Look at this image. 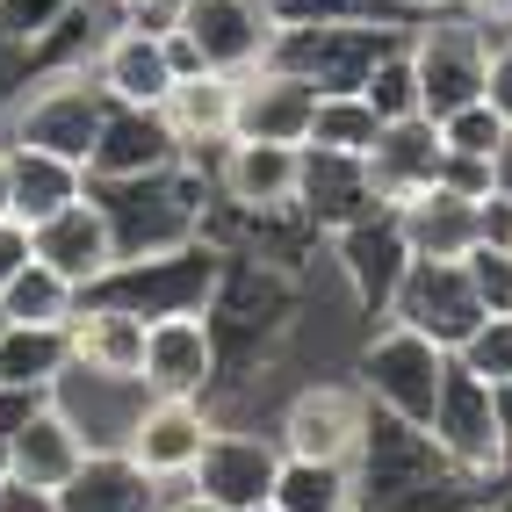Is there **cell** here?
<instances>
[{
    "label": "cell",
    "instance_id": "3957f363",
    "mask_svg": "<svg viewBox=\"0 0 512 512\" xmlns=\"http://www.w3.org/2000/svg\"><path fill=\"white\" fill-rule=\"evenodd\" d=\"M448 368H455L448 347H433L426 332L397 325V318H375V332L361 339V354H354V390L368 397V412L426 426L433 404H440V383H448Z\"/></svg>",
    "mask_w": 512,
    "mask_h": 512
},
{
    "label": "cell",
    "instance_id": "e0dca14e",
    "mask_svg": "<svg viewBox=\"0 0 512 512\" xmlns=\"http://www.w3.org/2000/svg\"><path fill=\"white\" fill-rule=\"evenodd\" d=\"M275 469H282V440H275V433L217 426L188 484L210 498V505H224V512H246V505H267V491H275Z\"/></svg>",
    "mask_w": 512,
    "mask_h": 512
},
{
    "label": "cell",
    "instance_id": "5bb4252c",
    "mask_svg": "<svg viewBox=\"0 0 512 512\" xmlns=\"http://www.w3.org/2000/svg\"><path fill=\"white\" fill-rule=\"evenodd\" d=\"M94 87L123 101V109H166V94L181 80V58H174V37L166 29H145V22H116L94 51Z\"/></svg>",
    "mask_w": 512,
    "mask_h": 512
},
{
    "label": "cell",
    "instance_id": "8d00e7d4",
    "mask_svg": "<svg viewBox=\"0 0 512 512\" xmlns=\"http://www.w3.org/2000/svg\"><path fill=\"white\" fill-rule=\"evenodd\" d=\"M455 361H462L469 375H484L491 390H512V311L476 325V332H469V347H462Z\"/></svg>",
    "mask_w": 512,
    "mask_h": 512
},
{
    "label": "cell",
    "instance_id": "f1b7e54d",
    "mask_svg": "<svg viewBox=\"0 0 512 512\" xmlns=\"http://www.w3.org/2000/svg\"><path fill=\"white\" fill-rule=\"evenodd\" d=\"M80 455H87V440L73 433V419L58 412V404H44L37 419H29L8 448H0V462H8V476L15 484H37V491H58L65 476L80 469Z\"/></svg>",
    "mask_w": 512,
    "mask_h": 512
},
{
    "label": "cell",
    "instance_id": "8992f818",
    "mask_svg": "<svg viewBox=\"0 0 512 512\" xmlns=\"http://www.w3.org/2000/svg\"><path fill=\"white\" fill-rule=\"evenodd\" d=\"M404 51H412V73H419V116H455L469 101H484V73H491V29L448 8V15H426L404 29Z\"/></svg>",
    "mask_w": 512,
    "mask_h": 512
},
{
    "label": "cell",
    "instance_id": "7c38bea8",
    "mask_svg": "<svg viewBox=\"0 0 512 512\" xmlns=\"http://www.w3.org/2000/svg\"><path fill=\"white\" fill-rule=\"evenodd\" d=\"M145 397H217V332L210 311H166L145 318Z\"/></svg>",
    "mask_w": 512,
    "mask_h": 512
},
{
    "label": "cell",
    "instance_id": "e575fe53",
    "mask_svg": "<svg viewBox=\"0 0 512 512\" xmlns=\"http://www.w3.org/2000/svg\"><path fill=\"white\" fill-rule=\"evenodd\" d=\"M80 0H0V44L22 51V58H37L65 22H73Z\"/></svg>",
    "mask_w": 512,
    "mask_h": 512
},
{
    "label": "cell",
    "instance_id": "5b68a950",
    "mask_svg": "<svg viewBox=\"0 0 512 512\" xmlns=\"http://www.w3.org/2000/svg\"><path fill=\"white\" fill-rule=\"evenodd\" d=\"M166 37H174V58L181 73H260L267 51H275L282 22L267 0H181L174 22H166Z\"/></svg>",
    "mask_w": 512,
    "mask_h": 512
},
{
    "label": "cell",
    "instance_id": "4dcf8cb0",
    "mask_svg": "<svg viewBox=\"0 0 512 512\" xmlns=\"http://www.w3.org/2000/svg\"><path fill=\"white\" fill-rule=\"evenodd\" d=\"M267 505H275V512H354V469H347V462H303V455H282Z\"/></svg>",
    "mask_w": 512,
    "mask_h": 512
},
{
    "label": "cell",
    "instance_id": "f6af8a7d",
    "mask_svg": "<svg viewBox=\"0 0 512 512\" xmlns=\"http://www.w3.org/2000/svg\"><path fill=\"white\" fill-rule=\"evenodd\" d=\"M462 15H476L484 29H512V0H462Z\"/></svg>",
    "mask_w": 512,
    "mask_h": 512
},
{
    "label": "cell",
    "instance_id": "277c9868",
    "mask_svg": "<svg viewBox=\"0 0 512 512\" xmlns=\"http://www.w3.org/2000/svg\"><path fill=\"white\" fill-rule=\"evenodd\" d=\"M101 116H109V94L94 87L87 65H73V73H37L22 87V101L0 116V145L58 152V159L87 166V152L101 138Z\"/></svg>",
    "mask_w": 512,
    "mask_h": 512
},
{
    "label": "cell",
    "instance_id": "b9f144b4",
    "mask_svg": "<svg viewBox=\"0 0 512 512\" xmlns=\"http://www.w3.org/2000/svg\"><path fill=\"white\" fill-rule=\"evenodd\" d=\"M109 8H116L123 22H145V29H166V22H174V8H181V0H109Z\"/></svg>",
    "mask_w": 512,
    "mask_h": 512
},
{
    "label": "cell",
    "instance_id": "f5cc1de1",
    "mask_svg": "<svg viewBox=\"0 0 512 512\" xmlns=\"http://www.w3.org/2000/svg\"><path fill=\"white\" fill-rule=\"evenodd\" d=\"M354 512H361V505H354Z\"/></svg>",
    "mask_w": 512,
    "mask_h": 512
},
{
    "label": "cell",
    "instance_id": "83f0119b",
    "mask_svg": "<svg viewBox=\"0 0 512 512\" xmlns=\"http://www.w3.org/2000/svg\"><path fill=\"white\" fill-rule=\"evenodd\" d=\"M87 195V166L58 159V152H29V145H8V217H22L37 231L44 217H58L65 202Z\"/></svg>",
    "mask_w": 512,
    "mask_h": 512
},
{
    "label": "cell",
    "instance_id": "f907efd6",
    "mask_svg": "<svg viewBox=\"0 0 512 512\" xmlns=\"http://www.w3.org/2000/svg\"><path fill=\"white\" fill-rule=\"evenodd\" d=\"M246 512H275V505H246Z\"/></svg>",
    "mask_w": 512,
    "mask_h": 512
},
{
    "label": "cell",
    "instance_id": "8fae6325",
    "mask_svg": "<svg viewBox=\"0 0 512 512\" xmlns=\"http://www.w3.org/2000/svg\"><path fill=\"white\" fill-rule=\"evenodd\" d=\"M390 318L426 332L433 347L462 354L469 332L484 325V303H476L462 260H412V267H404V282H397V296H390Z\"/></svg>",
    "mask_w": 512,
    "mask_h": 512
},
{
    "label": "cell",
    "instance_id": "d6a6232c",
    "mask_svg": "<svg viewBox=\"0 0 512 512\" xmlns=\"http://www.w3.org/2000/svg\"><path fill=\"white\" fill-rule=\"evenodd\" d=\"M73 311H80V289L44 260H29L22 275L0 289V325H73Z\"/></svg>",
    "mask_w": 512,
    "mask_h": 512
},
{
    "label": "cell",
    "instance_id": "9c48e42d",
    "mask_svg": "<svg viewBox=\"0 0 512 512\" xmlns=\"http://www.w3.org/2000/svg\"><path fill=\"white\" fill-rule=\"evenodd\" d=\"M217 267L224 253L210 238L195 246H174V253H145V260H116L87 296L94 303H116V311H138V318H166V311H202L217 289Z\"/></svg>",
    "mask_w": 512,
    "mask_h": 512
},
{
    "label": "cell",
    "instance_id": "816d5d0a",
    "mask_svg": "<svg viewBox=\"0 0 512 512\" xmlns=\"http://www.w3.org/2000/svg\"><path fill=\"white\" fill-rule=\"evenodd\" d=\"M491 512H512V498H505V505H491Z\"/></svg>",
    "mask_w": 512,
    "mask_h": 512
},
{
    "label": "cell",
    "instance_id": "f546056e",
    "mask_svg": "<svg viewBox=\"0 0 512 512\" xmlns=\"http://www.w3.org/2000/svg\"><path fill=\"white\" fill-rule=\"evenodd\" d=\"M65 368H73V339H65V325H0V383L51 390Z\"/></svg>",
    "mask_w": 512,
    "mask_h": 512
},
{
    "label": "cell",
    "instance_id": "7bdbcfd3",
    "mask_svg": "<svg viewBox=\"0 0 512 512\" xmlns=\"http://www.w3.org/2000/svg\"><path fill=\"white\" fill-rule=\"evenodd\" d=\"M0 512H58V491H37V484H15V476H8Z\"/></svg>",
    "mask_w": 512,
    "mask_h": 512
},
{
    "label": "cell",
    "instance_id": "ffe728a7",
    "mask_svg": "<svg viewBox=\"0 0 512 512\" xmlns=\"http://www.w3.org/2000/svg\"><path fill=\"white\" fill-rule=\"evenodd\" d=\"M29 238H37V260H44V267H58V275L73 282L80 296H87V289L116 267V231H109V217H101V202H94V195L65 202V210H58V217H44Z\"/></svg>",
    "mask_w": 512,
    "mask_h": 512
},
{
    "label": "cell",
    "instance_id": "d4e9b609",
    "mask_svg": "<svg viewBox=\"0 0 512 512\" xmlns=\"http://www.w3.org/2000/svg\"><path fill=\"white\" fill-rule=\"evenodd\" d=\"M58 512H159V484L123 448H94L58 484Z\"/></svg>",
    "mask_w": 512,
    "mask_h": 512
},
{
    "label": "cell",
    "instance_id": "7402d4cb",
    "mask_svg": "<svg viewBox=\"0 0 512 512\" xmlns=\"http://www.w3.org/2000/svg\"><path fill=\"white\" fill-rule=\"evenodd\" d=\"M166 123H174V138H181V159H210L231 145V130H238V73H181L174 94H166ZM217 166V159H210Z\"/></svg>",
    "mask_w": 512,
    "mask_h": 512
},
{
    "label": "cell",
    "instance_id": "681fc988",
    "mask_svg": "<svg viewBox=\"0 0 512 512\" xmlns=\"http://www.w3.org/2000/svg\"><path fill=\"white\" fill-rule=\"evenodd\" d=\"M0 491H8V462H0Z\"/></svg>",
    "mask_w": 512,
    "mask_h": 512
},
{
    "label": "cell",
    "instance_id": "bcb514c9",
    "mask_svg": "<svg viewBox=\"0 0 512 512\" xmlns=\"http://www.w3.org/2000/svg\"><path fill=\"white\" fill-rule=\"evenodd\" d=\"M390 8H397L404 22H426V15H448V8H462V0H390Z\"/></svg>",
    "mask_w": 512,
    "mask_h": 512
},
{
    "label": "cell",
    "instance_id": "ee69618b",
    "mask_svg": "<svg viewBox=\"0 0 512 512\" xmlns=\"http://www.w3.org/2000/svg\"><path fill=\"white\" fill-rule=\"evenodd\" d=\"M159 512H224V505H210L195 484H159Z\"/></svg>",
    "mask_w": 512,
    "mask_h": 512
},
{
    "label": "cell",
    "instance_id": "52a82bcc",
    "mask_svg": "<svg viewBox=\"0 0 512 512\" xmlns=\"http://www.w3.org/2000/svg\"><path fill=\"white\" fill-rule=\"evenodd\" d=\"M404 29H412V22H282L267 65L311 80L318 94H361L368 65L383 58L390 44H404Z\"/></svg>",
    "mask_w": 512,
    "mask_h": 512
},
{
    "label": "cell",
    "instance_id": "2e32d148",
    "mask_svg": "<svg viewBox=\"0 0 512 512\" xmlns=\"http://www.w3.org/2000/svg\"><path fill=\"white\" fill-rule=\"evenodd\" d=\"M332 267H339V282H347L361 318H390V296L404 282V267H412V246H404L390 210H375L347 231H332Z\"/></svg>",
    "mask_w": 512,
    "mask_h": 512
},
{
    "label": "cell",
    "instance_id": "9a60e30c",
    "mask_svg": "<svg viewBox=\"0 0 512 512\" xmlns=\"http://www.w3.org/2000/svg\"><path fill=\"white\" fill-rule=\"evenodd\" d=\"M210 433H217V412L202 397H145V412H138V426H130L123 455L138 462L152 484H188L202 448H210Z\"/></svg>",
    "mask_w": 512,
    "mask_h": 512
},
{
    "label": "cell",
    "instance_id": "484cf974",
    "mask_svg": "<svg viewBox=\"0 0 512 512\" xmlns=\"http://www.w3.org/2000/svg\"><path fill=\"white\" fill-rule=\"evenodd\" d=\"M390 217L404 231V246H412V260H462L476 246V202L455 195V188H419V195H404L390 202Z\"/></svg>",
    "mask_w": 512,
    "mask_h": 512
},
{
    "label": "cell",
    "instance_id": "30bf717a",
    "mask_svg": "<svg viewBox=\"0 0 512 512\" xmlns=\"http://www.w3.org/2000/svg\"><path fill=\"white\" fill-rule=\"evenodd\" d=\"M361 433H368V397L354 383H303V390H289L282 419H275L282 455H303V462H347L354 469Z\"/></svg>",
    "mask_w": 512,
    "mask_h": 512
},
{
    "label": "cell",
    "instance_id": "7a4b0ae2",
    "mask_svg": "<svg viewBox=\"0 0 512 512\" xmlns=\"http://www.w3.org/2000/svg\"><path fill=\"white\" fill-rule=\"evenodd\" d=\"M87 195L101 202V217L116 231V260H145V253L195 246L202 224H210L217 181H210V166L174 159V166L138 174V181H87Z\"/></svg>",
    "mask_w": 512,
    "mask_h": 512
},
{
    "label": "cell",
    "instance_id": "4fadbf2b",
    "mask_svg": "<svg viewBox=\"0 0 512 512\" xmlns=\"http://www.w3.org/2000/svg\"><path fill=\"white\" fill-rule=\"evenodd\" d=\"M217 202L231 217H296V181H303V145H253L231 138L210 166Z\"/></svg>",
    "mask_w": 512,
    "mask_h": 512
},
{
    "label": "cell",
    "instance_id": "d590c367",
    "mask_svg": "<svg viewBox=\"0 0 512 512\" xmlns=\"http://www.w3.org/2000/svg\"><path fill=\"white\" fill-rule=\"evenodd\" d=\"M505 145H512V130L491 101H469V109L440 116V152H455V159H498Z\"/></svg>",
    "mask_w": 512,
    "mask_h": 512
},
{
    "label": "cell",
    "instance_id": "836d02e7",
    "mask_svg": "<svg viewBox=\"0 0 512 512\" xmlns=\"http://www.w3.org/2000/svg\"><path fill=\"white\" fill-rule=\"evenodd\" d=\"M361 101L383 123H404V116H419V73H412V51L390 44L383 58L368 65V80H361Z\"/></svg>",
    "mask_w": 512,
    "mask_h": 512
},
{
    "label": "cell",
    "instance_id": "ba28073f",
    "mask_svg": "<svg viewBox=\"0 0 512 512\" xmlns=\"http://www.w3.org/2000/svg\"><path fill=\"white\" fill-rule=\"evenodd\" d=\"M426 433H433L469 476H484V484L512 491V426H505V404H498V390L484 383V375H469V368L455 361L448 383H440V404H433Z\"/></svg>",
    "mask_w": 512,
    "mask_h": 512
},
{
    "label": "cell",
    "instance_id": "6da1fadb",
    "mask_svg": "<svg viewBox=\"0 0 512 512\" xmlns=\"http://www.w3.org/2000/svg\"><path fill=\"white\" fill-rule=\"evenodd\" d=\"M512 491L469 476L426 426H404L390 412H368L354 455V505L361 512H491Z\"/></svg>",
    "mask_w": 512,
    "mask_h": 512
},
{
    "label": "cell",
    "instance_id": "7dc6e473",
    "mask_svg": "<svg viewBox=\"0 0 512 512\" xmlns=\"http://www.w3.org/2000/svg\"><path fill=\"white\" fill-rule=\"evenodd\" d=\"M498 188H505V195H512V145H505V152H498Z\"/></svg>",
    "mask_w": 512,
    "mask_h": 512
},
{
    "label": "cell",
    "instance_id": "ac0fdd59",
    "mask_svg": "<svg viewBox=\"0 0 512 512\" xmlns=\"http://www.w3.org/2000/svg\"><path fill=\"white\" fill-rule=\"evenodd\" d=\"M51 404L73 419V433L94 455V448H123L130 440V426H138V412H145V383H130V375H94V368L73 361L51 383Z\"/></svg>",
    "mask_w": 512,
    "mask_h": 512
},
{
    "label": "cell",
    "instance_id": "4316f807",
    "mask_svg": "<svg viewBox=\"0 0 512 512\" xmlns=\"http://www.w3.org/2000/svg\"><path fill=\"white\" fill-rule=\"evenodd\" d=\"M65 339H73V361L94 368V375H130L138 383L145 368V318L138 311H116V303H94L80 296L73 325H65Z\"/></svg>",
    "mask_w": 512,
    "mask_h": 512
},
{
    "label": "cell",
    "instance_id": "1f68e13d",
    "mask_svg": "<svg viewBox=\"0 0 512 512\" xmlns=\"http://www.w3.org/2000/svg\"><path fill=\"white\" fill-rule=\"evenodd\" d=\"M383 138V116L368 109L361 94H318L311 130H303V152H339V159H368Z\"/></svg>",
    "mask_w": 512,
    "mask_h": 512
},
{
    "label": "cell",
    "instance_id": "f35d334b",
    "mask_svg": "<svg viewBox=\"0 0 512 512\" xmlns=\"http://www.w3.org/2000/svg\"><path fill=\"white\" fill-rule=\"evenodd\" d=\"M484 101L512 130V29H491V73H484Z\"/></svg>",
    "mask_w": 512,
    "mask_h": 512
},
{
    "label": "cell",
    "instance_id": "cb8c5ba5",
    "mask_svg": "<svg viewBox=\"0 0 512 512\" xmlns=\"http://www.w3.org/2000/svg\"><path fill=\"white\" fill-rule=\"evenodd\" d=\"M440 123L433 116H404V123H383V138H375L368 152V181H375V202H404V195H419L440 181Z\"/></svg>",
    "mask_w": 512,
    "mask_h": 512
},
{
    "label": "cell",
    "instance_id": "d6986e66",
    "mask_svg": "<svg viewBox=\"0 0 512 512\" xmlns=\"http://www.w3.org/2000/svg\"><path fill=\"white\" fill-rule=\"evenodd\" d=\"M174 159H181V138L166 123V109H123V101H109L101 138L87 152V181H138V174H159Z\"/></svg>",
    "mask_w": 512,
    "mask_h": 512
},
{
    "label": "cell",
    "instance_id": "60d3db41",
    "mask_svg": "<svg viewBox=\"0 0 512 512\" xmlns=\"http://www.w3.org/2000/svg\"><path fill=\"white\" fill-rule=\"evenodd\" d=\"M51 404V390H15V383H0V448H8V440L29 426Z\"/></svg>",
    "mask_w": 512,
    "mask_h": 512
},
{
    "label": "cell",
    "instance_id": "44dd1931",
    "mask_svg": "<svg viewBox=\"0 0 512 512\" xmlns=\"http://www.w3.org/2000/svg\"><path fill=\"white\" fill-rule=\"evenodd\" d=\"M375 181H368V159H339V152H303V181H296V217L311 224L318 238L347 231L361 217H375Z\"/></svg>",
    "mask_w": 512,
    "mask_h": 512
},
{
    "label": "cell",
    "instance_id": "ab89813d",
    "mask_svg": "<svg viewBox=\"0 0 512 512\" xmlns=\"http://www.w3.org/2000/svg\"><path fill=\"white\" fill-rule=\"evenodd\" d=\"M29 260H37V238H29V224L0 210V289H8V282L22 275Z\"/></svg>",
    "mask_w": 512,
    "mask_h": 512
},
{
    "label": "cell",
    "instance_id": "74e56055",
    "mask_svg": "<svg viewBox=\"0 0 512 512\" xmlns=\"http://www.w3.org/2000/svg\"><path fill=\"white\" fill-rule=\"evenodd\" d=\"M462 267H469V289L484 303V318H505L512 311V253L505 246H469Z\"/></svg>",
    "mask_w": 512,
    "mask_h": 512
},
{
    "label": "cell",
    "instance_id": "603a6c76",
    "mask_svg": "<svg viewBox=\"0 0 512 512\" xmlns=\"http://www.w3.org/2000/svg\"><path fill=\"white\" fill-rule=\"evenodd\" d=\"M318 109V87L282 73V65H260V73L238 80V130L231 138H253V145H303Z\"/></svg>",
    "mask_w": 512,
    "mask_h": 512
},
{
    "label": "cell",
    "instance_id": "c3c4849f",
    "mask_svg": "<svg viewBox=\"0 0 512 512\" xmlns=\"http://www.w3.org/2000/svg\"><path fill=\"white\" fill-rule=\"evenodd\" d=\"M0 210H8V145H0Z\"/></svg>",
    "mask_w": 512,
    "mask_h": 512
}]
</instances>
